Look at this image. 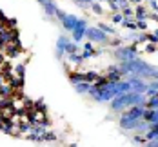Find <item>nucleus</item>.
<instances>
[{"label":"nucleus","mask_w":158,"mask_h":147,"mask_svg":"<svg viewBox=\"0 0 158 147\" xmlns=\"http://www.w3.org/2000/svg\"><path fill=\"white\" fill-rule=\"evenodd\" d=\"M145 40H149V42H151V44H155V46L158 44V38L155 36V35H145Z\"/></svg>","instance_id":"nucleus-23"},{"label":"nucleus","mask_w":158,"mask_h":147,"mask_svg":"<svg viewBox=\"0 0 158 147\" xmlns=\"http://www.w3.org/2000/svg\"><path fill=\"white\" fill-rule=\"evenodd\" d=\"M38 4L44 7V13L48 16H55L58 11V6L55 4V0H38Z\"/></svg>","instance_id":"nucleus-6"},{"label":"nucleus","mask_w":158,"mask_h":147,"mask_svg":"<svg viewBox=\"0 0 158 147\" xmlns=\"http://www.w3.org/2000/svg\"><path fill=\"white\" fill-rule=\"evenodd\" d=\"M138 122H140V120H133V118H129L127 114H122V118H120L118 124H120V127H122L124 131H131V133H133L135 127L138 125Z\"/></svg>","instance_id":"nucleus-7"},{"label":"nucleus","mask_w":158,"mask_h":147,"mask_svg":"<svg viewBox=\"0 0 158 147\" xmlns=\"http://www.w3.org/2000/svg\"><path fill=\"white\" fill-rule=\"evenodd\" d=\"M15 71H16V76H22L24 78V73H26V65L24 64H18L15 67Z\"/></svg>","instance_id":"nucleus-21"},{"label":"nucleus","mask_w":158,"mask_h":147,"mask_svg":"<svg viewBox=\"0 0 158 147\" xmlns=\"http://www.w3.org/2000/svg\"><path fill=\"white\" fill-rule=\"evenodd\" d=\"M96 27H98L100 31H104L106 35H109V36H114V35L118 33L113 26H107V24H104V22H98V26H96Z\"/></svg>","instance_id":"nucleus-12"},{"label":"nucleus","mask_w":158,"mask_h":147,"mask_svg":"<svg viewBox=\"0 0 158 147\" xmlns=\"http://www.w3.org/2000/svg\"><path fill=\"white\" fill-rule=\"evenodd\" d=\"M65 15H67V13H65V11H62V9H60V7H58V11H56V18H58V20H60V22H62L64 18H65Z\"/></svg>","instance_id":"nucleus-24"},{"label":"nucleus","mask_w":158,"mask_h":147,"mask_svg":"<svg viewBox=\"0 0 158 147\" xmlns=\"http://www.w3.org/2000/svg\"><path fill=\"white\" fill-rule=\"evenodd\" d=\"M145 51H147V53H155V51H156L155 44H147V46H145Z\"/></svg>","instance_id":"nucleus-26"},{"label":"nucleus","mask_w":158,"mask_h":147,"mask_svg":"<svg viewBox=\"0 0 158 147\" xmlns=\"http://www.w3.org/2000/svg\"><path fill=\"white\" fill-rule=\"evenodd\" d=\"M80 49H82V51H89V53H91V51H95V44L87 40V42H85L84 46H80Z\"/></svg>","instance_id":"nucleus-20"},{"label":"nucleus","mask_w":158,"mask_h":147,"mask_svg":"<svg viewBox=\"0 0 158 147\" xmlns=\"http://www.w3.org/2000/svg\"><path fill=\"white\" fill-rule=\"evenodd\" d=\"M89 7H91V9H93V11H95L96 15H102V13H104V9H102V6H100V4H98V2H93V4H91V6H89Z\"/></svg>","instance_id":"nucleus-19"},{"label":"nucleus","mask_w":158,"mask_h":147,"mask_svg":"<svg viewBox=\"0 0 158 147\" xmlns=\"http://www.w3.org/2000/svg\"><path fill=\"white\" fill-rule=\"evenodd\" d=\"M67 62L73 65H80V64H84V58H82V55L75 53V55H67Z\"/></svg>","instance_id":"nucleus-14"},{"label":"nucleus","mask_w":158,"mask_h":147,"mask_svg":"<svg viewBox=\"0 0 158 147\" xmlns=\"http://www.w3.org/2000/svg\"><path fill=\"white\" fill-rule=\"evenodd\" d=\"M127 40H133V42H145V35L142 33H136V31H131L126 35Z\"/></svg>","instance_id":"nucleus-13"},{"label":"nucleus","mask_w":158,"mask_h":147,"mask_svg":"<svg viewBox=\"0 0 158 147\" xmlns=\"http://www.w3.org/2000/svg\"><path fill=\"white\" fill-rule=\"evenodd\" d=\"M151 129H153V124H151V122L140 120V122H138V125L135 127V131H133V133H136V134H145L147 131H151Z\"/></svg>","instance_id":"nucleus-10"},{"label":"nucleus","mask_w":158,"mask_h":147,"mask_svg":"<svg viewBox=\"0 0 158 147\" xmlns=\"http://www.w3.org/2000/svg\"><path fill=\"white\" fill-rule=\"evenodd\" d=\"M118 71L122 75H133V76H138V78H145V76H153L156 73V67L147 64L142 58H135V60H129V62H122L118 65Z\"/></svg>","instance_id":"nucleus-1"},{"label":"nucleus","mask_w":158,"mask_h":147,"mask_svg":"<svg viewBox=\"0 0 158 147\" xmlns=\"http://www.w3.org/2000/svg\"><path fill=\"white\" fill-rule=\"evenodd\" d=\"M11 85H7V84H2L0 85V96H4V98H7L9 95H11Z\"/></svg>","instance_id":"nucleus-16"},{"label":"nucleus","mask_w":158,"mask_h":147,"mask_svg":"<svg viewBox=\"0 0 158 147\" xmlns=\"http://www.w3.org/2000/svg\"><path fill=\"white\" fill-rule=\"evenodd\" d=\"M143 147H158V140H149L143 144Z\"/></svg>","instance_id":"nucleus-25"},{"label":"nucleus","mask_w":158,"mask_h":147,"mask_svg":"<svg viewBox=\"0 0 158 147\" xmlns=\"http://www.w3.org/2000/svg\"><path fill=\"white\" fill-rule=\"evenodd\" d=\"M127 82H129V85H131V91H133V93L145 95V91H147V82H143L142 78H138V76H131Z\"/></svg>","instance_id":"nucleus-5"},{"label":"nucleus","mask_w":158,"mask_h":147,"mask_svg":"<svg viewBox=\"0 0 158 147\" xmlns=\"http://www.w3.org/2000/svg\"><path fill=\"white\" fill-rule=\"evenodd\" d=\"M78 51H80L78 44H75L73 40H69V42H67V46H65V53H67V55H75V53H78Z\"/></svg>","instance_id":"nucleus-15"},{"label":"nucleus","mask_w":158,"mask_h":147,"mask_svg":"<svg viewBox=\"0 0 158 147\" xmlns=\"http://www.w3.org/2000/svg\"><path fill=\"white\" fill-rule=\"evenodd\" d=\"M67 42H69L67 36H64V35L58 36V40H56V56H58V60L65 55V46H67Z\"/></svg>","instance_id":"nucleus-9"},{"label":"nucleus","mask_w":158,"mask_h":147,"mask_svg":"<svg viewBox=\"0 0 158 147\" xmlns=\"http://www.w3.org/2000/svg\"><path fill=\"white\" fill-rule=\"evenodd\" d=\"M91 87H93V84H89V82H78V84H75V89H77L78 95H89Z\"/></svg>","instance_id":"nucleus-11"},{"label":"nucleus","mask_w":158,"mask_h":147,"mask_svg":"<svg viewBox=\"0 0 158 147\" xmlns=\"http://www.w3.org/2000/svg\"><path fill=\"white\" fill-rule=\"evenodd\" d=\"M135 15H136L138 20H145V18H147V11H145V7H143V6H138V9L135 11Z\"/></svg>","instance_id":"nucleus-17"},{"label":"nucleus","mask_w":158,"mask_h":147,"mask_svg":"<svg viewBox=\"0 0 158 147\" xmlns=\"http://www.w3.org/2000/svg\"><path fill=\"white\" fill-rule=\"evenodd\" d=\"M122 20H124V15L122 13H113V16H111V22L113 24H122Z\"/></svg>","instance_id":"nucleus-18"},{"label":"nucleus","mask_w":158,"mask_h":147,"mask_svg":"<svg viewBox=\"0 0 158 147\" xmlns=\"http://www.w3.org/2000/svg\"><path fill=\"white\" fill-rule=\"evenodd\" d=\"M136 29H140V31H147V22H143V20H138V24H136Z\"/></svg>","instance_id":"nucleus-22"},{"label":"nucleus","mask_w":158,"mask_h":147,"mask_svg":"<svg viewBox=\"0 0 158 147\" xmlns=\"http://www.w3.org/2000/svg\"><path fill=\"white\" fill-rule=\"evenodd\" d=\"M77 24H78V16L77 15H69V13H67L65 18L62 20L64 29H65V31H71V33H73V29L77 27Z\"/></svg>","instance_id":"nucleus-8"},{"label":"nucleus","mask_w":158,"mask_h":147,"mask_svg":"<svg viewBox=\"0 0 158 147\" xmlns=\"http://www.w3.org/2000/svg\"><path fill=\"white\" fill-rule=\"evenodd\" d=\"M114 58L122 64V62H129V60H135L138 58V51L135 46H120V47L114 49Z\"/></svg>","instance_id":"nucleus-2"},{"label":"nucleus","mask_w":158,"mask_h":147,"mask_svg":"<svg viewBox=\"0 0 158 147\" xmlns=\"http://www.w3.org/2000/svg\"><path fill=\"white\" fill-rule=\"evenodd\" d=\"M85 38L93 44H111V36L100 31L98 27H87L85 29Z\"/></svg>","instance_id":"nucleus-3"},{"label":"nucleus","mask_w":158,"mask_h":147,"mask_svg":"<svg viewBox=\"0 0 158 147\" xmlns=\"http://www.w3.org/2000/svg\"><path fill=\"white\" fill-rule=\"evenodd\" d=\"M113 2H116V4H120V2H122V0H113Z\"/></svg>","instance_id":"nucleus-31"},{"label":"nucleus","mask_w":158,"mask_h":147,"mask_svg":"<svg viewBox=\"0 0 158 147\" xmlns=\"http://www.w3.org/2000/svg\"><path fill=\"white\" fill-rule=\"evenodd\" d=\"M155 36H156V38H158V27H156V29H155Z\"/></svg>","instance_id":"nucleus-29"},{"label":"nucleus","mask_w":158,"mask_h":147,"mask_svg":"<svg viewBox=\"0 0 158 147\" xmlns=\"http://www.w3.org/2000/svg\"><path fill=\"white\" fill-rule=\"evenodd\" d=\"M78 7H87V4H85V0H73Z\"/></svg>","instance_id":"nucleus-27"},{"label":"nucleus","mask_w":158,"mask_h":147,"mask_svg":"<svg viewBox=\"0 0 158 147\" xmlns=\"http://www.w3.org/2000/svg\"><path fill=\"white\" fill-rule=\"evenodd\" d=\"M85 29H87V20L85 18H78V24L73 29V42L75 44H78L80 40L85 36Z\"/></svg>","instance_id":"nucleus-4"},{"label":"nucleus","mask_w":158,"mask_h":147,"mask_svg":"<svg viewBox=\"0 0 158 147\" xmlns=\"http://www.w3.org/2000/svg\"><path fill=\"white\" fill-rule=\"evenodd\" d=\"M129 2H136V4H140V0H129Z\"/></svg>","instance_id":"nucleus-30"},{"label":"nucleus","mask_w":158,"mask_h":147,"mask_svg":"<svg viewBox=\"0 0 158 147\" xmlns=\"http://www.w3.org/2000/svg\"><path fill=\"white\" fill-rule=\"evenodd\" d=\"M149 4H151V7H153L155 11H158V4H156V0H149Z\"/></svg>","instance_id":"nucleus-28"}]
</instances>
